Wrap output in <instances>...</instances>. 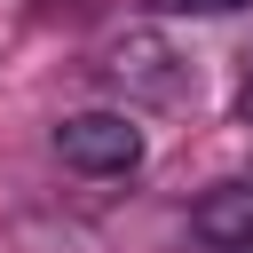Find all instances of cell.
Returning a JSON list of instances; mask_svg holds the SVG:
<instances>
[{
	"label": "cell",
	"mask_w": 253,
	"mask_h": 253,
	"mask_svg": "<svg viewBox=\"0 0 253 253\" xmlns=\"http://www.w3.org/2000/svg\"><path fill=\"white\" fill-rule=\"evenodd\" d=\"M190 221H198V237H206V245H221V253L253 245V182H221Z\"/></svg>",
	"instance_id": "7a4b0ae2"
},
{
	"label": "cell",
	"mask_w": 253,
	"mask_h": 253,
	"mask_svg": "<svg viewBox=\"0 0 253 253\" xmlns=\"http://www.w3.org/2000/svg\"><path fill=\"white\" fill-rule=\"evenodd\" d=\"M237 253H253V245H237Z\"/></svg>",
	"instance_id": "5b68a950"
},
{
	"label": "cell",
	"mask_w": 253,
	"mask_h": 253,
	"mask_svg": "<svg viewBox=\"0 0 253 253\" xmlns=\"http://www.w3.org/2000/svg\"><path fill=\"white\" fill-rule=\"evenodd\" d=\"M166 16H221V8H245V0H158Z\"/></svg>",
	"instance_id": "3957f363"
},
{
	"label": "cell",
	"mask_w": 253,
	"mask_h": 253,
	"mask_svg": "<svg viewBox=\"0 0 253 253\" xmlns=\"http://www.w3.org/2000/svg\"><path fill=\"white\" fill-rule=\"evenodd\" d=\"M237 103H245V119H253V79H245V95H237Z\"/></svg>",
	"instance_id": "277c9868"
},
{
	"label": "cell",
	"mask_w": 253,
	"mask_h": 253,
	"mask_svg": "<svg viewBox=\"0 0 253 253\" xmlns=\"http://www.w3.org/2000/svg\"><path fill=\"white\" fill-rule=\"evenodd\" d=\"M55 150H63V166H79V174H126V166L142 158V126H134L126 111H79V119L55 126Z\"/></svg>",
	"instance_id": "6da1fadb"
}]
</instances>
